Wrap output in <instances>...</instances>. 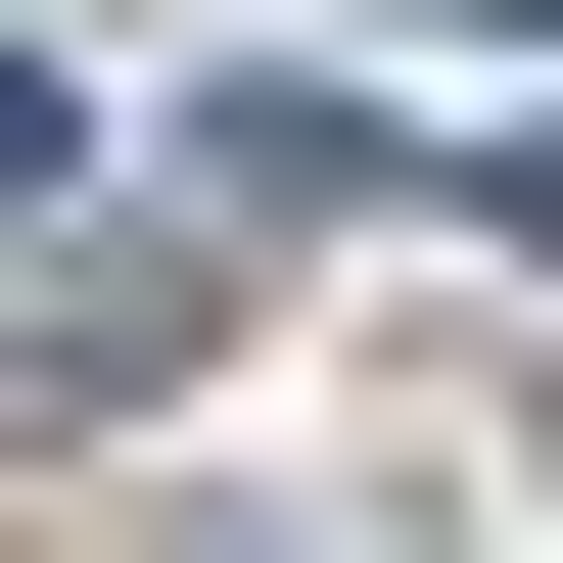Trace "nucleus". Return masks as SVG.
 I'll return each instance as SVG.
<instances>
[{
  "label": "nucleus",
  "mask_w": 563,
  "mask_h": 563,
  "mask_svg": "<svg viewBox=\"0 0 563 563\" xmlns=\"http://www.w3.org/2000/svg\"><path fill=\"white\" fill-rule=\"evenodd\" d=\"M47 188H95V141H47V47H0V235H47Z\"/></svg>",
  "instance_id": "f257e3e1"
}]
</instances>
